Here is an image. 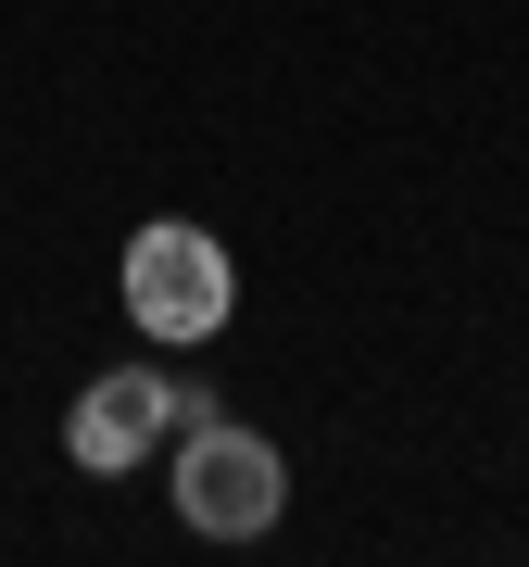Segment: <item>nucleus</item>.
<instances>
[{
	"label": "nucleus",
	"instance_id": "f257e3e1",
	"mask_svg": "<svg viewBox=\"0 0 529 567\" xmlns=\"http://www.w3.org/2000/svg\"><path fill=\"white\" fill-rule=\"evenodd\" d=\"M114 290H126V316H139V341H164V353L215 341V328L240 316V265H227V240L189 227V215H152L139 240H126Z\"/></svg>",
	"mask_w": 529,
	"mask_h": 567
},
{
	"label": "nucleus",
	"instance_id": "f03ea898",
	"mask_svg": "<svg viewBox=\"0 0 529 567\" xmlns=\"http://www.w3.org/2000/svg\"><path fill=\"white\" fill-rule=\"evenodd\" d=\"M164 492H177V517L203 529V543H264L278 505H290V454L264 442V429H240V416H203V429H177Z\"/></svg>",
	"mask_w": 529,
	"mask_h": 567
},
{
	"label": "nucleus",
	"instance_id": "7ed1b4c3",
	"mask_svg": "<svg viewBox=\"0 0 529 567\" xmlns=\"http://www.w3.org/2000/svg\"><path fill=\"white\" fill-rule=\"evenodd\" d=\"M63 454H76V480H139L164 454V365H102L63 416Z\"/></svg>",
	"mask_w": 529,
	"mask_h": 567
},
{
	"label": "nucleus",
	"instance_id": "20e7f679",
	"mask_svg": "<svg viewBox=\"0 0 529 567\" xmlns=\"http://www.w3.org/2000/svg\"><path fill=\"white\" fill-rule=\"evenodd\" d=\"M203 416H227L215 379H164V429H203Z\"/></svg>",
	"mask_w": 529,
	"mask_h": 567
}]
</instances>
